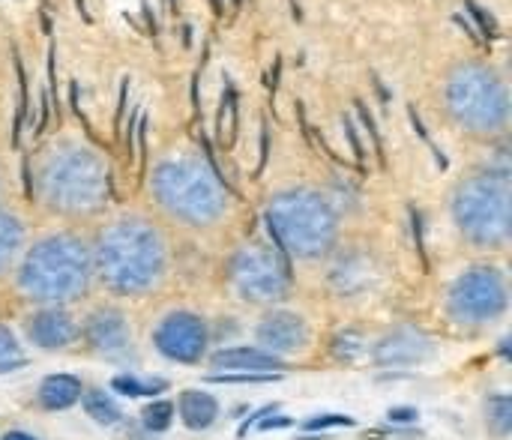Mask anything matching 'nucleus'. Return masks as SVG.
<instances>
[{
    "label": "nucleus",
    "mask_w": 512,
    "mask_h": 440,
    "mask_svg": "<svg viewBox=\"0 0 512 440\" xmlns=\"http://www.w3.org/2000/svg\"><path fill=\"white\" fill-rule=\"evenodd\" d=\"M363 354H366V342H363L360 333L345 330V333H339V336L333 339V357H336V360L351 363V360H357V357H363Z\"/></svg>",
    "instance_id": "393cba45"
},
{
    "label": "nucleus",
    "mask_w": 512,
    "mask_h": 440,
    "mask_svg": "<svg viewBox=\"0 0 512 440\" xmlns=\"http://www.w3.org/2000/svg\"><path fill=\"white\" fill-rule=\"evenodd\" d=\"M387 420H390V423H399V426H408V423H417L420 414H417V408H393V411L387 414Z\"/></svg>",
    "instance_id": "2f4dec72"
},
{
    "label": "nucleus",
    "mask_w": 512,
    "mask_h": 440,
    "mask_svg": "<svg viewBox=\"0 0 512 440\" xmlns=\"http://www.w3.org/2000/svg\"><path fill=\"white\" fill-rule=\"evenodd\" d=\"M24 333L39 351L48 354L66 351L78 342V324L63 306H39L33 315H27Z\"/></svg>",
    "instance_id": "ddd939ff"
},
{
    "label": "nucleus",
    "mask_w": 512,
    "mask_h": 440,
    "mask_svg": "<svg viewBox=\"0 0 512 440\" xmlns=\"http://www.w3.org/2000/svg\"><path fill=\"white\" fill-rule=\"evenodd\" d=\"M450 216L462 240L483 252L507 249L512 237L510 177L480 168L465 177L450 198Z\"/></svg>",
    "instance_id": "0eeeda50"
},
{
    "label": "nucleus",
    "mask_w": 512,
    "mask_h": 440,
    "mask_svg": "<svg viewBox=\"0 0 512 440\" xmlns=\"http://www.w3.org/2000/svg\"><path fill=\"white\" fill-rule=\"evenodd\" d=\"M3 440H36L33 435H27V432H9V435H3Z\"/></svg>",
    "instance_id": "f704fd0d"
},
{
    "label": "nucleus",
    "mask_w": 512,
    "mask_h": 440,
    "mask_svg": "<svg viewBox=\"0 0 512 440\" xmlns=\"http://www.w3.org/2000/svg\"><path fill=\"white\" fill-rule=\"evenodd\" d=\"M435 345L426 333L414 330V327H399L393 333H387L375 348H372V360L381 369H405V366H420L432 357Z\"/></svg>",
    "instance_id": "4468645a"
},
{
    "label": "nucleus",
    "mask_w": 512,
    "mask_h": 440,
    "mask_svg": "<svg viewBox=\"0 0 512 440\" xmlns=\"http://www.w3.org/2000/svg\"><path fill=\"white\" fill-rule=\"evenodd\" d=\"M357 108H360V117H363V126H366V132L372 135V144H375V153H378V159L384 162V141H381V132H378V123H375V117L369 114V108H366L363 102H357Z\"/></svg>",
    "instance_id": "c85d7f7f"
},
{
    "label": "nucleus",
    "mask_w": 512,
    "mask_h": 440,
    "mask_svg": "<svg viewBox=\"0 0 512 440\" xmlns=\"http://www.w3.org/2000/svg\"><path fill=\"white\" fill-rule=\"evenodd\" d=\"M141 9H144V18H147V27H150V33L156 36V33H159V24H156V15H150V3L144 0V3H141Z\"/></svg>",
    "instance_id": "72a5a7b5"
},
{
    "label": "nucleus",
    "mask_w": 512,
    "mask_h": 440,
    "mask_svg": "<svg viewBox=\"0 0 512 440\" xmlns=\"http://www.w3.org/2000/svg\"><path fill=\"white\" fill-rule=\"evenodd\" d=\"M264 222L273 246L288 258L321 261L339 243V210L324 192L312 186L276 192L267 201Z\"/></svg>",
    "instance_id": "39448f33"
},
{
    "label": "nucleus",
    "mask_w": 512,
    "mask_h": 440,
    "mask_svg": "<svg viewBox=\"0 0 512 440\" xmlns=\"http://www.w3.org/2000/svg\"><path fill=\"white\" fill-rule=\"evenodd\" d=\"M231 288L252 306H276L291 291V258L264 243L240 246L228 261Z\"/></svg>",
    "instance_id": "1a4fd4ad"
},
{
    "label": "nucleus",
    "mask_w": 512,
    "mask_h": 440,
    "mask_svg": "<svg viewBox=\"0 0 512 440\" xmlns=\"http://www.w3.org/2000/svg\"><path fill=\"white\" fill-rule=\"evenodd\" d=\"M24 237H27L24 222L12 210L0 207V276H6L15 267V261L21 258Z\"/></svg>",
    "instance_id": "6ab92c4d"
},
{
    "label": "nucleus",
    "mask_w": 512,
    "mask_h": 440,
    "mask_svg": "<svg viewBox=\"0 0 512 440\" xmlns=\"http://www.w3.org/2000/svg\"><path fill=\"white\" fill-rule=\"evenodd\" d=\"M291 426H294V420H291V417L270 414V417H264L255 429H258V432H273V429H291Z\"/></svg>",
    "instance_id": "7c9ffc66"
},
{
    "label": "nucleus",
    "mask_w": 512,
    "mask_h": 440,
    "mask_svg": "<svg viewBox=\"0 0 512 440\" xmlns=\"http://www.w3.org/2000/svg\"><path fill=\"white\" fill-rule=\"evenodd\" d=\"M357 420L354 417H345V414H321V417H309L303 423L306 432H324V429H354Z\"/></svg>",
    "instance_id": "cd10ccee"
},
{
    "label": "nucleus",
    "mask_w": 512,
    "mask_h": 440,
    "mask_svg": "<svg viewBox=\"0 0 512 440\" xmlns=\"http://www.w3.org/2000/svg\"><path fill=\"white\" fill-rule=\"evenodd\" d=\"M441 102L450 123L471 138H504L510 129V84L483 60L456 63L444 81Z\"/></svg>",
    "instance_id": "423d86ee"
},
{
    "label": "nucleus",
    "mask_w": 512,
    "mask_h": 440,
    "mask_svg": "<svg viewBox=\"0 0 512 440\" xmlns=\"http://www.w3.org/2000/svg\"><path fill=\"white\" fill-rule=\"evenodd\" d=\"M111 390L120 393V396H129V399H144V396H162L168 390V381L162 378H135V375H117L111 381Z\"/></svg>",
    "instance_id": "4be33fe9"
},
{
    "label": "nucleus",
    "mask_w": 512,
    "mask_h": 440,
    "mask_svg": "<svg viewBox=\"0 0 512 440\" xmlns=\"http://www.w3.org/2000/svg\"><path fill=\"white\" fill-rule=\"evenodd\" d=\"M465 6L471 9V15H474V24H477V36L483 39V45H489V42H495V36H498V24H495V18L480 6V3H474V0H465Z\"/></svg>",
    "instance_id": "a878e982"
},
{
    "label": "nucleus",
    "mask_w": 512,
    "mask_h": 440,
    "mask_svg": "<svg viewBox=\"0 0 512 440\" xmlns=\"http://www.w3.org/2000/svg\"><path fill=\"white\" fill-rule=\"evenodd\" d=\"M279 411V405H264V408H258L246 423H240V429H237V438H246L249 435V429H255L264 417H270V414H276Z\"/></svg>",
    "instance_id": "c756f323"
},
{
    "label": "nucleus",
    "mask_w": 512,
    "mask_h": 440,
    "mask_svg": "<svg viewBox=\"0 0 512 440\" xmlns=\"http://www.w3.org/2000/svg\"><path fill=\"white\" fill-rule=\"evenodd\" d=\"M282 372H240V375H210V384H270L279 381Z\"/></svg>",
    "instance_id": "bb28decb"
},
{
    "label": "nucleus",
    "mask_w": 512,
    "mask_h": 440,
    "mask_svg": "<svg viewBox=\"0 0 512 440\" xmlns=\"http://www.w3.org/2000/svg\"><path fill=\"white\" fill-rule=\"evenodd\" d=\"M81 405H84V411H87V417L93 420V423H99V426H117L120 420H123V411H120V405L114 402V396H108L105 390H99V387H84V393H81V399H78Z\"/></svg>",
    "instance_id": "aec40b11"
},
{
    "label": "nucleus",
    "mask_w": 512,
    "mask_h": 440,
    "mask_svg": "<svg viewBox=\"0 0 512 440\" xmlns=\"http://www.w3.org/2000/svg\"><path fill=\"white\" fill-rule=\"evenodd\" d=\"M153 345L162 357L183 363V366H195L204 360L207 348H210V330L207 321L195 312L177 309L171 315H165L156 330H153Z\"/></svg>",
    "instance_id": "9d476101"
},
{
    "label": "nucleus",
    "mask_w": 512,
    "mask_h": 440,
    "mask_svg": "<svg viewBox=\"0 0 512 440\" xmlns=\"http://www.w3.org/2000/svg\"><path fill=\"white\" fill-rule=\"evenodd\" d=\"M375 279V267L372 258L360 255V252H348L342 255L333 270H330V285L342 294V297H354L360 291H366Z\"/></svg>",
    "instance_id": "dca6fc26"
},
{
    "label": "nucleus",
    "mask_w": 512,
    "mask_h": 440,
    "mask_svg": "<svg viewBox=\"0 0 512 440\" xmlns=\"http://www.w3.org/2000/svg\"><path fill=\"white\" fill-rule=\"evenodd\" d=\"M81 393H84L81 378H75V375H48L36 390V402L45 411H66L81 399Z\"/></svg>",
    "instance_id": "a211bd4d"
},
{
    "label": "nucleus",
    "mask_w": 512,
    "mask_h": 440,
    "mask_svg": "<svg viewBox=\"0 0 512 440\" xmlns=\"http://www.w3.org/2000/svg\"><path fill=\"white\" fill-rule=\"evenodd\" d=\"M33 195L51 216H99L111 201V168L96 147L72 138L57 141L36 162Z\"/></svg>",
    "instance_id": "f03ea898"
},
{
    "label": "nucleus",
    "mask_w": 512,
    "mask_h": 440,
    "mask_svg": "<svg viewBox=\"0 0 512 440\" xmlns=\"http://www.w3.org/2000/svg\"><path fill=\"white\" fill-rule=\"evenodd\" d=\"M231 3H234V9H237V6H240V3H243V0H231Z\"/></svg>",
    "instance_id": "e433bc0d"
},
{
    "label": "nucleus",
    "mask_w": 512,
    "mask_h": 440,
    "mask_svg": "<svg viewBox=\"0 0 512 440\" xmlns=\"http://www.w3.org/2000/svg\"><path fill=\"white\" fill-rule=\"evenodd\" d=\"M345 129H348L351 147H354V153H357V162L363 165V162H366V150H363V144H360V135H357V129H354V123H351V117H348V114H345Z\"/></svg>",
    "instance_id": "473e14b6"
},
{
    "label": "nucleus",
    "mask_w": 512,
    "mask_h": 440,
    "mask_svg": "<svg viewBox=\"0 0 512 440\" xmlns=\"http://www.w3.org/2000/svg\"><path fill=\"white\" fill-rule=\"evenodd\" d=\"M93 249L72 231L39 237L18 258L15 285L33 306H66L81 300L93 285Z\"/></svg>",
    "instance_id": "7ed1b4c3"
},
{
    "label": "nucleus",
    "mask_w": 512,
    "mask_h": 440,
    "mask_svg": "<svg viewBox=\"0 0 512 440\" xmlns=\"http://www.w3.org/2000/svg\"><path fill=\"white\" fill-rule=\"evenodd\" d=\"M150 195L168 219L195 231L216 228L231 213V189L219 168L189 153L168 156L150 171Z\"/></svg>",
    "instance_id": "20e7f679"
},
{
    "label": "nucleus",
    "mask_w": 512,
    "mask_h": 440,
    "mask_svg": "<svg viewBox=\"0 0 512 440\" xmlns=\"http://www.w3.org/2000/svg\"><path fill=\"white\" fill-rule=\"evenodd\" d=\"M27 360L18 348V339L12 336V330L6 324H0V375L3 372H15V369H24Z\"/></svg>",
    "instance_id": "b1692460"
},
{
    "label": "nucleus",
    "mask_w": 512,
    "mask_h": 440,
    "mask_svg": "<svg viewBox=\"0 0 512 440\" xmlns=\"http://www.w3.org/2000/svg\"><path fill=\"white\" fill-rule=\"evenodd\" d=\"M255 339H258V348H264L267 354L288 360L291 354H300L309 345V324L297 312L273 309L258 321Z\"/></svg>",
    "instance_id": "f8f14e48"
},
{
    "label": "nucleus",
    "mask_w": 512,
    "mask_h": 440,
    "mask_svg": "<svg viewBox=\"0 0 512 440\" xmlns=\"http://www.w3.org/2000/svg\"><path fill=\"white\" fill-rule=\"evenodd\" d=\"M486 429L498 440H507L512 432V402L507 393H492L486 399Z\"/></svg>",
    "instance_id": "412c9836"
},
{
    "label": "nucleus",
    "mask_w": 512,
    "mask_h": 440,
    "mask_svg": "<svg viewBox=\"0 0 512 440\" xmlns=\"http://www.w3.org/2000/svg\"><path fill=\"white\" fill-rule=\"evenodd\" d=\"M210 366L216 372H285L288 360L267 354L264 348H249V345H231L219 348L210 354Z\"/></svg>",
    "instance_id": "2eb2a0df"
},
{
    "label": "nucleus",
    "mask_w": 512,
    "mask_h": 440,
    "mask_svg": "<svg viewBox=\"0 0 512 440\" xmlns=\"http://www.w3.org/2000/svg\"><path fill=\"white\" fill-rule=\"evenodd\" d=\"M78 339H84V345L105 360H126L132 354V330L117 306L93 309L78 327Z\"/></svg>",
    "instance_id": "9b49d317"
},
{
    "label": "nucleus",
    "mask_w": 512,
    "mask_h": 440,
    "mask_svg": "<svg viewBox=\"0 0 512 440\" xmlns=\"http://www.w3.org/2000/svg\"><path fill=\"white\" fill-rule=\"evenodd\" d=\"M501 357H504V360H510V339H504V342H501Z\"/></svg>",
    "instance_id": "c9c22d12"
},
{
    "label": "nucleus",
    "mask_w": 512,
    "mask_h": 440,
    "mask_svg": "<svg viewBox=\"0 0 512 440\" xmlns=\"http://www.w3.org/2000/svg\"><path fill=\"white\" fill-rule=\"evenodd\" d=\"M90 249L96 279L117 297H147L168 279V240L147 216L123 213L111 219Z\"/></svg>",
    "instance_id": "f257e3e1"
},
{
    "label": "nucleus",
    "mask_w": 512,
    "mask_h": 440,
    "mask_svg": "<svg viewBox=\"0 0 512 440\" xmlns=\"http://www.w3.org/2000/svg\"><path fill=\"white\" fill-rule=\"evenodd\" d=\"M141 423L147 432L159 435V432H168L171 423H174V402H165V399H153L150 405H144L141 411Z\"/></svg>",
    "instance_id": "5701e85b"
},
{
    "label": "nucleus",
    "mask_w": 512,
    "mask_h": 440,
    "mask_svg": "<svg viewBox=\"0 0 512 440\" xmlns=\"http://www.w3.org/2000/svg\"><path fill=\"white\" fill-rule=\"evenodd\" d=\"M510 309V285L507 276L492 264L468 267L456 276L447 291V312L459 327L483 330L501 321Z\"/></svg>",
    "instance_id": "6e6552de"
},
{
    "label": "nucleus",
    "mask_w": 512,
    "mask_h": 440,
    "mask_svg": "<svg viewBox=\"0 0 512 440\" xmlns=\"http://www.w3.org/2000/svg\"><path fill=\"white\" fill-rule=\"evenodd\" d=\"M174 414L180 417V423L192 432H204L219 420V402L204 393V390H183L177 396V408Z\"/></svg>",
    "instance_id": "f3484780"
}]
</instances>
